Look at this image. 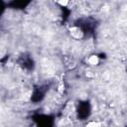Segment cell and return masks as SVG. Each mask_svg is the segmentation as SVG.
Returning a JSON list of instances; mask_svg holds the SVG:
<instances>
[{"mask_svg": "<svg viewBox=\"0 0 127 127\" xmlns=\"http://www.w3.org/2000/svg\"><path fill=\"white\" fill-rule=\"evenodd\" d=\"M88 63L90 65H96L98 63V58L96 56H91L89 59H88Z\"/></svg>", "mask_w": 127, "mask_h": 127, "instance_id": "6da1fadb", "label": "cell"}, {"mask_svg": "<svg viewBox=\"0 0 127 127\" xmlns=\"http://www.w3.org/2000/svg\"><path fill=\"white\" fill-rule=\"evenodd\" d=\"M67 2H68V0H61V4L63 5H67Z\"/></svg>", "mask_w": 127, "mask_h": 127, "instance_id": "7a4b0ae2", "label": "cell"}]
</instances>
